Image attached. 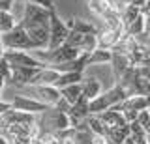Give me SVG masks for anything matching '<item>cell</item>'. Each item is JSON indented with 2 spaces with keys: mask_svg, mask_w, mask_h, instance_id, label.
Masks as SVG:
<instances>
[{
  "mask_svg": "<svg viewBox=\"0 0 150 144\" xmlns=\"http://www.w3.org/2000/svg\"><path fill=\"white\" fill-rule=\"evenodd\" d=\"M69 30L73 32H79V34H98V26H94L92 22L88 21H83V19H69L66 21Z\"/></svg>",
  "mask_w": 150,
  "mask_h": 144,
  "instance_id": "cell-18",
  "label": "cell"
},
{
  "mask_svg": "<svg viewBox=\"0 0 150 144\" xmlns=\"http://www.w3.org/2000/svg\"><path fill=\"white\" fill-rule=\"evenodd\" d=\"M4 60L9 64V67H47L41 60H38L28 51H4Z\"/></svg>",
  "mask_w": 150,
  "mask_h": 144,
  "instance_id": "cell-7",
  "label": "cell"
},
{
  "mask_svg": "<svg viewBox=\"0 0 150 144\" xmlns=\"http://www.w3.org/2000/svg\"><path fill=\"white\" fill-rule=\"evenodd\" d=\"M17 21L15 17L11 15V11H2L0 10V34H6L11 28H15Z\"/></svg>",
  "mask_w": 150,
  "mask_h": 144,
  "instance_id": "cell-24",
  "label": "cell"
},
{
  "mask_svg": "<svg viewBox=\"0 0 150 144\" xmlns=\"http://www.w3.org/2000/svg\"><path fill=\"white\" fill-rule=\"evenodd\" d=\"M0 144H8V140H6V138L2 137V135H0Z\"/></svg>",
  "mask_w": 150,
  "mask_h": 144,
  "instance_id": "cell-33",
  "label": "cell"
},
{
  "mask_svg": "<svg viewBox=\"0 0 150 144\" xmlns=\"http://www.w3.org/2000/svg\"><path fill=\"white\" fill-rule=\"evenodd\" d=\"M143 15H144V32H146V34H150V11L143 13Z\"/></svg>",
  "mask_w": 150,
  "mask_h": 144,
  "instance_id": "cell-30",
  "label": "cell"
},
{
  "mask_svg": "<svg viewBox=\"0 0 150 144\" xmlns=\"http://www.w3.org/2000/svg\"><path fill=\"white\" fill-rule=\"evenodd\" d=\"M32 54H34L38 60H41L47 67H56V66H60V64H66V62L75 60L79 54H81V51H77L75 47H69L68 43H64V45H60V47H56L53 51H49V49L34 51Z\"/></svg>",
  "mask_w": 150,
  "mask_h": 144,
  "instance_id": "cell-3",
  "label": "cell"
},
{
  "mask_svg": "<svg viewBox=\"0 0 150 144\" xmlns=\"http://www.w3.org/2000/svg\"><path fill=\"white\" fill-rule=\"evenodd\" d=\"M146 99H148V109H150V96H146Z\"/></svg>",
  "mask_w": 150,
  "mask_h": 144,
  "instance_id": "cell-34",
  "label": "cell"
},
{
  "mask_svg": "<svg viewBox=\"0 0 150 144\" xmlns=\"http://www.w3.org/2000/svg\"><path fill=\"white\" fill-rule=\"evenodd\" d=\"M148 53H150V47H148Z\"/></svg>",
  "mask_w": 150,
  "mask_h": 144,
  "instance_id": "cell-36",
  "label": "cell"
},
{
  "mask_svg": "<svg viewBox=\"0 0 150 144\" xmlns=\"http://www.w3.org/2000/svg\"><path fill=\"white\" fill-rule=\"evenodd\" d=\"M4 56V45H2V34H0V60Z\"/></svg>",
  "mask_w": 150,
  "mask_h": 144,
  "instance_id": "cell-31",
  "label": "cell"
},
{
  "mask_svg": "<svg viewBox=\"0 0 150 144\" xmlns=\"http://www.w3.org/2000/svg\"><path fill=\"white\" fill-rule=\"evenodd\" d=\"M60 73L53 67H41L40 71L34 75L30 86H54V82L58 81Z\"/></svg>",
  "mask_w": 150,
  "mask_h": 144,
  "instance_id": "cell-13",
  "label": "cell"
},
{
  "mask_svg": "<svg viewBox=\"0 0 150 144\" xmlns=\"http://www.w3.org/2000/svg\"><path fill=\"white\" fill-rule=\"evenodd\" d=\"M137 71H139L141 77H144V79H148V81H150V62L148 64H143V66H137Z\"/></svg>",
  "mask_w": 150,
  "mask_h": 144,
  "instance_id": "cell-27",
  "label": "cell"
},
{
  "mask_svg": "<svg viewBox=\"0 0 150 144\" xmlns=\"http://www.w3.org/2000/svg\"><path fill=\"white\" fill-rule=\"evenodd\" d=\"M124 38V30L122 28H109L103 25L101 28H98V47L100 49H115L120 43V39Z\"/></svg>",
  "mask_w": 150,
  "mask_h": 144,
  "instance_id": "cell-9",
  "label": "cell"
},
{
  "mask_svg": "<svg viewBox=\"0 0 150 144\" xmlns=\"http://www.w3.org/2000/svg\"><path fill=\"white\" fill-rule=\"evenodd\" d=\"M68 116H69V122H71V127H75V125H79L81 122H84V120L90 116V101L81 97L75 105L69 107Z\"/></svg>",
  "mask_w": 150,
  "mask_h": 144,
  "instance_id": "cell-11",
  "label": "cell"
},
{
  "mask_svg": "<svg viewBox=\"0 0 150 144\" xmlns=\"http://www.w3.org/2000/svg\"><path fill=\"white\" fill-rule=\"evenodd\" d=\"M131 2H133V0H118V6H128Z\"/></svg>",
  "mask_w": 150,
  "mask_h": 144,
  "instance_id": "cell-32",
  "label": "cell"
},
{
  "mask_svg": "<svg viewBox=\"0 0 150 144\" xmlns=\"http://www.w3.org/2000/svg\"><path fill=\"white\" fill-rule=\"evenodd\" d=\"M30 88L34 90L38 101L53 107V109L58 105V101L62 99V92H60L56 86H30Z\"/></svg>",
  "mask_w": 150,
  "mask_h": 144,
  "instance_id": "cell-10",
  "label": "cell"
},
{
  "mask_svg": "<svg viewBox=\"0 0 150 144\" xmlns=\"http://www.w3.org/2000/svg\"><path fill=\"white\" fill-rule=\"evenodd\" d=\"M83 82V73H60L58 81L54 82V86L58 90H62L66 86H71V84H79Z\"/></svg>",
  "mask_w": 150,
  "mask_h": 144,
  "instance_id": "cell-22",
  "label": "cell"
},
{
  "mask_svg": "<svg viewBox=\"0 0 150 144\" xmlns=\"http://www.w3.org/2000/svg\"><path fill=\"white\" fill-rule=\"evenodd\" d=\"M141 11L139 8H135V6H131V4H128V6H120V19H122V30H126L128 26L133 22L137 17L141 15Z\"/></svg>",
  "mask_w": 150,
  "mask_h": 144,
  "instance_id": "cell-19",
  "label": "cell"
},
{
  "mask_svg": "<svg viewBox=\"0 0 150 144\" xmlns=\"http://www.w3.org/2000/svg\"><path fill=\"white\" fill-rule=\"evenodd\" d=\"M148 110H150V109H148Z\"/></svg>",
  "mask_w": 150,
  "mask_h": 144,
  "instance_id": "cell-37",
  "label": "cell"
},
{
  "mask_svg": "<svg viewBox=\"0 0 150 144\" xmlns=\"http://www.w3.org/2000/svg\"><path fill=\"white\" fill-rule=\"evenodd\" d=\"M51 11L38 4H25L21 21L19 25L25 28L28 38L32 39L36 51L49 49V22H51Z\"/></svg>",
  "mask_w": 150,
  "mask_h": 144,
  "instance_id": "cell-1",
  "label": "cell"
},
{
  "mask_svg": "<svg viewBox=\"0 0 150 144\" xmlns=\"http://www.w3.org/2000/svg\"><path fill=\"white\" fill-rule=\"evenodd\" d=\"M9 77H11V67H9V64L2 56V60H0V94H2L4 84L9 81Z\"/></svg>",
  "mask_w": 150,
  "mask_h": 144,
  "instance_id": "cell-25",
  "label": "cell"
},
{
  "mask_svg": "<svg viewBox=\"0 0 150 144\" xmlns=\"http://www.w3.org/2000/svg\"><path fill=\"white\" fill-rule=\"evenodd\" d=\"M41 67H15L11 69V77H9V81L13 82V84L17 86H30L32 79L38 71H40Z\"/></svg>",
  "mask_w": 150,
  "mask_h": 144,
  "instance_id": "cell-12",
  "label": "cell"
},
{
  "mask_svg": "<svg viewBox=\"0 0 150 144\" xmlns=\"http://www.w3.org/2000/svg\"><path fill=\"white\" fill-rule=\"evenodd\" d=\"M62 97L66 101H68L69 105H75L79 99L83 97V88H81V82L79 84H71V86H66V88H62Z\"/></svg>",
  "mask_w": 150,
  "mask_h": 144,
  "instance_id": "cell-21",
  "label": "cell"
},
{
  "mask_svg": "<svg viewBox=\"0 0 150 144\" xmlns=\"http://www.w3.org/2000/svg\"><path fill=\"white\" fill-rule=\"evenodd\" d=\"M81 88H83V97L88 99V101L96 99V97L101 94V84H100V81H96V79H83Z\"/></svg>",
  "mask_w": 150,
  "mask_h": 144,
  "instance_id": "cell-17",
  "label": "cell"
},
{
  "mask_svg": "<svg viewBox=\"0 0 150 144\" xmlns=\"http://www.w3.org/2000/svg\"><path fill=\"white\" fill-rule=\"evenodd\" d=\"M126 99H128L126 92L122 90L120 84L115 82V86H112L111 90L103 92V94H100L96 99L90 101V114H100V112H103V110H109V109H112V107L120 105L122 101H126Z\"/></svg>",
  "mask_w": 150,
  "mask_h": 144,
  "instance_id": "cell-4",
  "label": "cell"
},
{
  "mask_svg": "<svg viewBox=\"0 0 150 144\" xmlns=\"http://www.w3.org/2000/svg\"><path fill=\"white\" fill-rule=\"evenodd\" d=\"M144 2H150V0H144Z\"/></svg>",
  "mask_w": 150,
  "mask_h": 144,
  "instance_id": "cell-35",
  "label": "cell"
},
{
  "mask_svg": "<svg viewBox=\"0 0 150 144\" xmlns=\"http://www.w3.org/2000/svg\"><path fill=\"white\" fill-rule=\"evenodd\" d=\"M2 45L4 51H36L32 39L28 38V34L19 22L15 25V28L2 34Z\"/></svg>",
  "mask_w": 150,
  "mask_h": 144,
  "instance_id": "cell-5",
  "label": "cell"
},
{
  "mask_svg": "<svg viewBox=\"0 0 150 144\" xmlns=\"http://www.w3.org/2000/svg\"><path fill=\"white\" fill-rule=\"evenodd\" d=\"M90 11L109 28H122L120 19V6L115 4L112 0H86Z\"/></svg>",
  "mask_w": 150,
  "mask_h": 144,
  "instance_id": "cell-2",
  "label": "cell"
},
{
  "mask_svg": "<svg viewBox=\"0 0 150 144\" xmlns=\"http://www.w3.org/2000/svg\"><path fill=\"white\" fill-rule=\"evenodd\" d=\"M11 105L15 110H21V112H28V114H38V112H47L51 110L53 107L41 103L38 99H32V97H26V96H15L11 99Z\"/></svg>",
  "mask_w": 150,
  "mask_h": 144,
  "instance_id": "cell-8",
  "label": "cell"
},
{
  "mask_svg": "<svg viewBox=\"0 0 150 144\" xmlns=\"http://www.w3.org/2000/svg\"><path fill=\"white\" fill-rule=\"evenodd\" d=\"M115 109L116 110H135V112L148 110V99L144 96H133V97H128L126 101H122L120 105H116Z\"/></svg>",
  "mask_w": 150,
  "mask_h": 144,
  "instance_id": "cell-16",
  "label": "cell"
},
{
  "mask_svg": "<svg viewBox=\"0 0 150 144\" xmlns=\"http://www.w3.org/2000/svg\"><path fill=\"white\" fill-rule=\"evenodd\" d=\"M143 32H144V15L141 13L137 19H135L128 28L124 30V36H128V38H135V36L143 34Z\"/></svg>",
  "mask_w": 150,
  "mask_h": 144,
  "instance_id": "cell-23",
  "label": "cell"
},
{
  "mask_svg": "<svg viewBox=\"0 0 150 144\" xmlns=\"http://www.w3.org/2000/svg\"><path fill=\"white\" fill-rule=\"evenodd\" d=\"M112 53V51H111ZM111 66H112V71H115V77L116 81L124 75L128 69L135 67V64L131 62V58L128 56V54H122V53H112V60H111Z\"/></svg>",
  "mask_w": 150,
  "mask_h": 144,
  "instance_id": "cell-15",
  "label": "cell"
},
{
  "mask_svg": "<svg viewBox=\"0 0 150 144\" xmlns=\"http://www.w3.org/2000/svg\"><path fill=\"white\" fill-rule=\"evenodd\" d=\"M11 109H13V105H11V103H8V101H2V99H0V116L6 114L8 110H11Z\"/></svg>",
  "mask_w": 150,
  "mask_h": 144,
  "instance_id": "cell-29",
  "label": "cell"
},
{
  "mask_svg": "<svg viewBox=\"0 0 150 144\" xmlns=\"http://www.w3.org/2000/svg\"><path fill=\"white\" fill-rule=\"evenodd\" d=\"M112 60V53L107 49H100L98 47L96 51H92L88 54V66H100V64H109Z\"/></svg>",
  "mask_w": 150,
  "mask_h": 144,
  "instance_id": "cell-20",
  "label": "cell"
},
{
  "mask_svg": "<svg viewBox=\"0 0 150 144\" xmlns=\"http://www.w3.org/2000/svg\"><path fill=\"white\" fill-rule=\"evenodd\" d=\"M94 116H98L100 122H103L107 127H124V125H128L124 114H122L120 110H116L115 107L109 109V110H103V112H100V114H94Z\"/></svg>",
  "mask_w": 150,
  "mask_h": 144,
  "instance_id": "cell-14",
  "label": "cell"
},
{
  "mask_svg": "<svg viewBox=\"0 0 150 144\" xmlns=\"http://www.w3.org/2000/svg\"><path fill=\"white\" fill-rule=\"evenodd\" d=\"M69 32L71 30L68 28V25L56 15V10H53L51 11V22H49V51L64 45Z\"/></svg>",
  "mask_w": 150,
  "mask_h": 144,
  "instance_id": "cell-6",
  "label": "cell"
},
{
  "mask_svg": "<svg viewBox=\"0 0 150 144\" xmlns=\"http://www.w3.org/2000/svg\"><path fill=\"white\" fill-rule=\"evenodd\" d=\"M25 4H38L45 10H54V0H23Z\"/></svg>",
  "mask_w": 150,
  "mask_h": 144,
  "instance_id": "cell-26",
  "label": "cell"
},
{
  "mask_svg": "<svg viewBox=\"0 0 150 144\" xmlns=\"http://www.w3.org/2000/svg\"><path fill=\"white\" fill-rule=\"evenodd\" d=\"M13 2H15V0H0V10L2 11H11Z\"/></svg>",
  "mask_w": 150,
  "mask_h": 144,
  "instance_id": "cell-28",
  "label": "cell"
}]
</instances>
